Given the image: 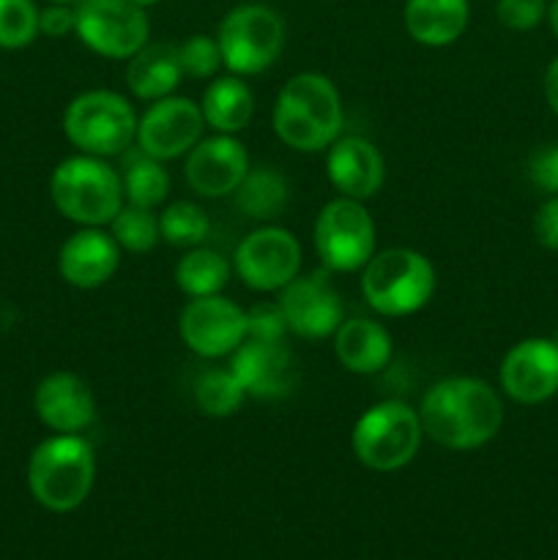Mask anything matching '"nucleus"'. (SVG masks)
Segmentation results:
<instances>
[{
  "label": "nucleus",
  "instance_id": "f257e3e1",
  "mask_svg": "<svg viewBox=\"0 0 558 560\" xmlns=\"http://www.w3.org/2000/svg\"><path fill=\"white\" fill-rule=\"evenodd\" d=\"M425 438L449 452H476L503 427L501 394L481 377H443L419 405Z\"/></svg>",
  "mask_w": 558,
  "mask_h": 560
},
{
  "label": "nucleus",
  "instance_id": "f03ea898",
  "mask_svg": "<svg viewBox=\"0 0 558 560\" xmlns=\"http://www.w3.org/2000/svg\"><path fill=\"white\" fill-rule=\"evenodd\" d=\"M345 109L337 85L326 74H293L274 102V135L301 153L328 151L342 137Z\"/></svg>",
  "mask_w": 558,
  "mask_h": 560
},
{
  "label": "nucleus",
  "instance_id": "7ed1b4c3",
  "mask_svg": "<svg viewBox=\"0 0 558 560\" xmlns=\"http://www.w3.org/2000/svg\"><path fill=\"white\" fill-rule=\"evenodd\" d=\"M96 481V454L82 435H53L38 443L27 463V487L47 512H74Z\"/></svg>",
  "mask_w": 558,
  "mask_h": 560
},
{
  "label": "nucleus",
  "instance_id": "20e7f679",
  "mask_svg": "<svg viewBox=\"0 0 558 560\" xmlns=\"http://www.w3.org/2000/svg\"><path fill=\"white\" fill-rule=\"evenodd\" d=\"M49 197L69 222L80 228H107L126 206L124 175L107 159L77 153L53 170Z\"/></svg>",
  "mask_w": 558,
  "mask_h": 560
},
{
  "label": "nucleus",
  "instance_id": "39448f33",
  "mask_svg": "<svg viewBox=\"0 0 558 560\" xmlns=\"http://www.w3.org/2000/svg\"><path fill=\"white\" fill-rule=\"evenodd\" d=\"M435 282L432 262L408 246L375 252L361 268V295L383 317H408L425 310Z\"/></svg>",
  "mask_w": 558,
  "mask_h": 560
},
{
  "label": "nucleus",
  "instance_id": "423d86ee",
  "mask_svg": "<svg viewBox=\"0 0 558 560\" xmlns=\"http://www.w3.org/2000/svg\"><path fill=\"white\" fill-rule=\"evenodd\" d=\"M421 441L419 410L403 399H383L367 408L350 432L356 459L375 474H394L414 463Z\"/></svg>",
  "mask_w": 558,
  "mask_h": 560
},
{
  "label": "nucleus",
  "instance_id": "0eeeda50",
  "mask_svg": "<svg viewBox=\"0 0 558 560\" xmlns=\"http://www.w3.org/2000/svg\"><path fill=\"white\" fill-rule=\"evenodd\" d=\"M222 66L235 77L271 69L284 49V20L266 3H241L224 14L217 31Z\"/></svg>",
  "mask_w": 558,
  "mask_h": 560
},
{
  "label": "nucleus",
  "instance_id": "6e6552de",
  "mask_svg": "<svg viewBox=\"0 0 558 560\" xmlns=\"http://www.w3.org/2000/svg\"><path fill=\"white\" fill-rule=\"evenodd\" d=\"M63 135L88 156H120L137 137V113L120 93L85 91L66 107Z\"/></svg>",
  "mask_w": 558,
  "mask_h": 560
},
{
  "label": "nucleus",
  "instance_id": "1a4fd4ad",
  "mask_svg": "<svg viewBox=\"0 0 558 560\" xmlns=\"http://www.w3.org/2000/svg\"><path fill=\"white\" fill-rule=\"evenodd\" d=\"M312 241H315V252L326 271H361L375 255V222L364 202L337 197L317 213Z\"/></svg>",
  "mask_w": 558,
  "mask_h": 560
},
{
  "label": "nucleus",
  "instance_id": "9d476101",
  "mask_svg": "<svg viewBox=\"0 0 558 560\" xmlns=\"http://www.w3.org/2000/svg\"><path fill=\"white\" fill-rule=\"evenodd\" d=\"M74 36L91 52L109 60H129L151 42V20L131 0H77Z\"/></svg>",
  "mask_w": 558,
  "mask_h": 560
},
{
  "label": "nucleus",
  "instance_id": "9b49d317",
  "mask_svg": "<svg viewBox=\"0 0 558 560\" xmlns=\"http://www.w3.org/2000/svg\"><path fill=\"white\" fill-rule=\"evenodd\" d=\"M233 266L255 293H279L301 273V244L288 228L263 224L239 241Z\"/></svg>",
  "mask_w": 558,
  "mask_h": 560
},
{
  "label": "nucleus",
  "instance_id": "f8f14e48",
  "mask_svg": "<svg viewBox=\"0 0 558 560\" xmlns=\"http://www.w3.org/2000/svg\"><path fill=\"white\" fill-rule=\"evenodd\" d=\"M178 334L200 359H228L246 339V310L222 293L189 299L181 310Z\"/></svg>",
  "mask_w": 558,
  "mask_h": 560
},
{
  "label": "nucleus",
  "instance_id": "ddd939ff",
  "mask_svg": "<svg viewBox=\"0 0 558 560\" xmlns=\"http://www.w3.org/2000/svg\"><path fill=\"white\" fill-rule=\"evenodd\" d=\"M200 104L186 96H164L148 104L146 113L137 118V148L156 162H173L186 156L202 140Z\"/></svg>",
  "mask_w": 558,
  "mask_h": 560
},
{
  "label": "nucleus",
  "instance_id": "4468645a",
  "mask_svg": "<svg viewBox=\"0 0 558 560\" xmlns=\"http://www.w3.org/2000/svg\"><path fill=\"white\" fill-rule=\"evenodd\" d=\"M501 392L518 405H542L558 394V339L528 337L507 350L498 370Z\"/></svg>",
  "mask_w": 558,
  "mask_h": 560
},
{
  "label": "nucleus",
  "instance_id": "2eb2a0df",
  "mask_svg": "<svg viewBox=\"0 0 558 560\" xmlns=\"http://www.w3.org/2000/svg\"><path fill=\"white\" fill-rule=\"evenodd\" d=\"M279 310L288 323V331L310 342L334 337L345 320L342 301L326 273H310V277L299 273L288 288L279 290Z\"/></svg>",
  "mask_w": 558,
  "mask_h": 560
},
{
  "label": "nucleus",
  "instance_id": "dca6fc26",
  "mask_svg": "<svg viewBox=\"0 0 558 560\" xmlns=\"http://www.w3.org/2000/svg\"><path fill=\"white\" fill-rule=\"evenodd\" d=\"M249 153L235 135L202 137L184 162V178L200 197H228L249 173Z\"/></svg>",
  "mask_w": 558,
  "mask_h": 560
},
{
  "label": "nucleus",
  "instance_id": "f3484780",
  "mask_svg": "<svg viewBox=\"0 0 558 560\" xmlns=\"http://www.w3.org/2000/svg\"><path fill=\"white\" fill-rule=\"evenodd\" d=\"M230 370L252 399H284L299 377L293 353L282 342L260 339H244V345L230 355Z\"/></svg>",
  "mask_w": 558,
  "mask_h": 560
},
{
  "label": "nucleus",
  "instance_id": "a211bd4d",
  "mask_svg": "<svg viewBox=\"0 0 558 560\" xmlns=\"http://www.w3.org/2000/svg\"><path fill=\"white\" fill-rule=\"evenodd\" d=\"M38 421L55 435H80L96 421V399L91 386L74 372H53L33 394Z\"/></svg>",
  "mask_w": 558,
  "mask_h": 560
},
{
  "label": "nucleus",
  "instance_id": "6ab92c4d",
  "mask_svg": "<svg viewBox=\"0 0 558 560\" xmlns=\"http://www.w3.org/2000/svg\"><path fill=\"white\" fill-rule=\"evenodd\" d=\"M120 266V246L104 228H80L63 241L58 252V271L77 290H96L115 277Z\"/></svg>",
  "mask_w": 558,
  "mask_h": 560
},
{
  "label": "nucleus",
  "instance_id": "aec40b11",
  "mask_svg": "<svg viewBox=\"0 0 558 560\" xmlns=\"http://www.w3.org/2000/svg\"><path fill=\"white\" fill-rule=\"evenodd\" d=\"M326 175L339 197L364 202L383 189L386 162L383 153L364 137H339L326 151Z\"/></svg>",
  "mask_w": 558,
  "mask_h": 560
},
{
  "label": "nucleus",
  "instance_id": "412c9836",
  "mask_svg": "<svg viewBox=\"0 0 558 560\" xmlns=\"http://www.w3.org/2000/svg\"><path fill=\"white\" fill-rule=\"evenodd\" d=\"M334 355L353 375H377L394 355V339L383 323L350 317L334 331Z\"/></svg>",
  "mask_w": 558,
  "mask_h": 560
},
{
  "label": "nucleus",
  "instance_id": "4be33fe9",
  "mask_svg": "<svg viewBox=\"0 0 558 560\" xmlns=\"http://www.w3.org/2000/svg\"><path fill=\"white\" fill-rule=\"evenodd\" d=\"M470 20L468 0H405L403 25L416 44L449 47L465 33Z\"/></svg>",
  "mask_w": 558,
  "mask_h": 560
},
{
  "label": "nucleus",
  "instance_id": "5701e85b",
  "mask_svg": "<svg viewBox=\"0 0 558 560\" xmlns=\"http://www.w3.org/2000/svg\"><path fill=\"white\" fill-rule=\"evenodd\" d=\"M181 80H184V69H181L178 44L148 42L140 52L131 55L126 66V85L131 96L148 104L173 96Z\"/></svg>",
  "mask_w": 558,
  "mask_h": 560
},
{
  "label": "nucleus",
  "instance_id": "b1692460",
  "mask_svg": "<svg viewBox=\"0 0 558 560\" xmlns=\"http://www.w3.org/2000/svg\"><path fill=\"white\" fill-rule=\"evenodd\" d=\"M202 120L217 135H239L255 115V93L241 77H219L202 93Z\"/></svg>",
  "mask_w": 558,
  "mask_h": 560
},
{
  "label": "nucleus",
  "instance_id": "393cba45",
  "mask_svg": "<svg viewBox=\"0 0 558 560\" xmlns=\"http://www.w3.org/2000/svg\"><path fill=\"white\" fill-rule=\"evenodd\" d=\"M235 195V206L244 217L257 222H274L290 202V186L274 167H249Z\"/></svg>",
  "mask_w": 558,
  "mask_h": 560
},
{
  "label": "nucleus",
  "instance_id": "a878e982",
  "mask_svg": "<svg viewBox=\"0 0 558 560\" xmlns=\"http://www.w3.org/2000/svg\"><path fill=\"white\" fill-rule=\"evenodd\" d=\"M230 273H233V266L228 257L206 246H195V249H186V255L175 266V284L189 299H202V295L222 293L230 282Z\"/></svg>",
  "mask_w": 558,
  "mask_h": 560
},
{
  "label": "nucleus",
  "instance_id": "bb28decb",
  "mask_svg": "<svg viewBox=\"0 0 558 560\" xmlns=\"http://www.w3.org/2000/svg\"><path fill=\"white\" fill-rule=\"evenodd\" d=\"M159 233L162 241L178 249L202 246L211 235V217L202 206L191 200H175L159 213Z\"/></svg>",
  "mask_w": 558,
  "mask_h": 560
},
{
  "label": "nucleus",
  "instance_id": "cd10ccee",
  "mask_svg": "<svg viewBox=\"0 0 558 560\" xmlns=\"http://www.w3.org/2000/svg\"><path fill=\"white\" fill-rule=\"evenodd\" d=\"M246 392L233 375V370H222V366H211L202 372L195 381V402L202 416L208 419H228V416L239 413L244 405Z\"/></svg>",
  "mask_w": 558,
  "mask_h": 560
},
{
  "label": "nucleus",
  "instance_id": "c85d7f7f",
  "mask_svg": "<svg viewBox=\"0 0 558 560\" xmlns=\"http://www.w3.org/2000/svg\"><path fill=\"white\" fill-rule=\"evenodd\" d=\"M167 191H170V173L164 170V162H156V159L142 153L140 159H135V162L126 167L124 197L129 206L153 211V208H159L164 200H167Z\"/></svg>",
  "mask_w": 558,
  "mask_h": 560
},
{
  "label": "nucleus",
  "instance_id": "c756f323",
  "mask_svg": "<svg viewBox=\"0 0 558 560\" xmlns=\"http://www.w3.org/2000/svg\"><path fill=\"white\" fill-rule=\"evenodd\" d=\"M107 228L113 238L118 241L120 252H129V255H146V252L156 249V244L162 241L156 213L148 211V208L129 206V202L115 213Z\"/></svg>",
  "mask_w": 558,
  "mask_h": 560
},
{
  "label": "nucleus",
  "instance_id": "7c9ffc66",
  "mask_svg": "<svg viewBox=\"0 0 558 560\" xmlns=\"http://www.w3.org/2000/svg\"><path fill=\"white\" fill-rule=\"evenodd\" d=\"M38 36V5L33 0H0V49H22Z\"/></svg>",
  "mask_w": 558,
  "mask_h": 560
},
{
  "label": "nucleus",
  "instance_id": "2f4dec72",
  "mask_svg": "<svg viewBox=\"0 0 558 560\" xmlns=\"http://www.w3.org/2000/svg\"><path fill=\"white\" fill-rule=\"evenodd\" d=\"M178 58L184 77L191 80H211L222 69V52H219L217 36L208 33H195L178 44Z\"/></svg>",
  "mask_w": 558,
  "mask_h": 560
},
{
  "label": "nucleus",
  "instance_id": "473e14b6",
  "mask_svg": "<svg viewBox=\"0 0 558 560\" xmlns=\"http://www.w3.org/2000/svg\"><path fill=\"white\" fill-rule=\"evenodd\" d=\"M550 0H498L496 16L507 31L528 33L547 20Z\"/></svg>",
  "mask_w": 558,
  "mask_h": 560
},
{
  "label": "nucleus",
  "instance_id": "72a5a7b5",
  "mask_svg": "<svg viewBox=\"0 0 558 560\" xmlns=\"http://www.w3.org/2000/svg\"><path fill=\"white\" fill-rule=\"evenodd\" d=\"M288 331L279 301H260L252 310H246V339H260V342H282Z\"/></svg>",
  "mask_w": 558,
  "mask_h": 560
},
{
  "label": "nucleus",
  "instance_id": "f704fd0d",
  "mask_svg": "<svg viewBox=\"0 0 558 560\" xmlns=\"http://www.w3.org/2000/svg\"><path fill=\"white\" fill-rule=\"evenodd\" d=\"M531 184L545 195H558V145H542L528 162Z\"/></svg>",
  "mask_w": 558,
  "mask_h": 560
},
{
  "label": "nucleus",
  "instance_id": "c9c22d12",
  "mask_svg": "<svg viewBox=\"0 0 558 560\" xmlns=\"http://www.w3.org/2000/svg\"><path fill=\"white\" fill-rule=\"evenodd\" d=\"M77 16L74 5H60V3H47L44 9H38V33L49 38H63L69 33H74Z\"/></svg>",
  "mask_w": 558,
  "mask_h": 560
},
{
  "label": "nucleus",
  "instance_id": "e433bc0d",
  "mask_svg": "<svg viewBox=\"0 0 558 560\" xmlns=\"http://www.w3.org/2000/svg\"><path fill=\"white\" fill-rule=\"evenodd\" d=\"M534 235L539 246L558 252V195H547V200L536 208Z\"/></svg>",
  "mask_w": 558,
  "mask_h": 560
},
{
  "label": "nucleus",
  "instance_id": "4c0bfd02",
  "mask_svg": "<svg viewBox=\"0 0 558 560\" xmlns=\"http://www.w3.org/2000/svg\"><path fill=\"white\" fill-rule=\"evenodd\" d=\"M542 91H545L547 107L553 109V115L558 118V58H553L547 63L545 77H542Z\"/></svg>",
  "mask_w": 558,
  "mask_h": 560
},
{
  "label": "nucleus",
  "instance_id": "58836bf2",
  "mask_svg": "<svg viewBox=\"0 0 558 560\" xmlns=\"http://www.w3.org/2000/svg\"><path fill=\"white\" fill-rule=\"evenodd\" d=\"M547 25H550L553 36L558 38V0H550V3H547Z\"/></svg>",
  "mask_w": 558,
  "mask_h": 560
},
{
  "label": "nucleus",
  "instance_id": "ea45409f",
  "mask_svg": "<svg viewBox=\"0 0 558 560\" xmlns=\"http://www.w3.org/2000/svg\"><path fill=\"white\" fill-rule=\"evenodd\" d=\"M131 3H137V5H142V9H151V5H156V3H162V0H131Z\"/></svg>",
  "mask_w": 558,
  "mask_h": 560
},
{
  "label": "nucleus",
  "instance_id": "a19ab883",
  "mask_svg": "<svg viewBox=\"0 0 558 560\" xmlns=\"http://www.w3.org/2000/svg\"><path fill=\"white\" fill-rule=\"evenodd\" d=\"M47 3H60V5H74L77 0H47Z\"/></svg>",
  "mask_w": 558,
  "mask_h": 560
},
{
  "label": "nucleus",
  "instance_id": "79ce46f5",
  "mask_svg": "<svg viewBox=\"0 0 558 560\" xmlns=\"http://www.w3.org/2000/svg\"><path fill=\"white\" fill-rule=\"evenodd\" d=\"M556 145H558V142H556Z\"/></svg>",
  "mask_w": 558,
  "mask_h": 560
}]
</instances>
